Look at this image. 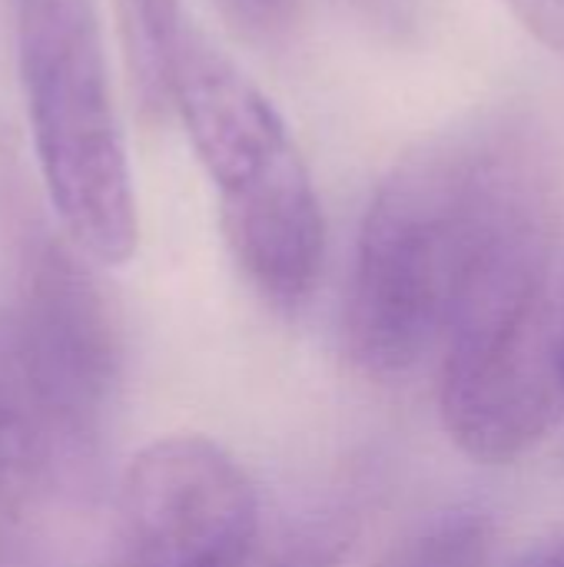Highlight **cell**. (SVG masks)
I'll use <instances>...</instances> for the list:
<instances>
[{
    "label": "cell",
    "mask_w": 564,
    "mask_h": 567,
    "mask_svg": "<svg viewBox=\"0 0 564 567\" xmlns=\"http://www.w3.org/2000/svg\"><path fill=\"white\" fill-rule=\"evenodd\" d=\"M552 223L548 159L522 116H475L412 150L359 229L346 296L352 362L382 382L412 375L499 266L552 246Z\"/></svg>",
    "instance_id": "obj_1"
},
{
    "label": "cell",
    "mask_w": 564,
    "mask_h": 567,
    "mask_svg": "<svg viewBox=\"0 0 564 567\" xmlns=\"http://www.w3.org/2000/svg\"><path fill=\"white\" fill-rule=\"evenodd\" d=\"M166 106L189 133L216 189L226 243L253 289L279 312L302 309L322 276L326 219L273 100L206 33L183 23Z\"/></svg>",
    "instance_id": "obj_2"
},
{
    "label": "cell",
    "mask_w": 564,
    "mask_h": 567,
    "mask_svg": "<svg viewBox=\"0 0 564 567\" xmlns=\"http://www.w3.org/2000/svg\"><path fill=\"white\" fill-rule=\"evenodd\" d=\"M13 50L33 156L66 243L123 266L140 213L96 3L13 0Z\"/></svg>",
    "instance_id": "obj_3"
},
{
    "label": "cell",
    "mask_w": 564,
    "mask_h": 567,
    "mask_svg": "<svg viewBox=\"0 0 564 567\" xmlns=\"http://www.w3.org/2000/svg\"><path fill=\"white\" fill-rule=\"evenodd\" d=\"M562 319L552 246L509 259L465 299L439 349V409L465 455L509 465L558 425Z\"/></svg>",
    "instance_id": "obj_4"
},
{
    "label": "cell",
    "mask_w": 564,
    "mask_h": 567,
    "mask_svg": "<svg viewBox=\"0 0 564 567\" xmlns=\"http://www.w3.org/2000/svg\"><path fill=\"white\" fill-rule=\"evenodd\" d=\"M40 409L73 478L100 449L120 385V336L110 306L73 246L23 236L20 302L10 316Z\"/></svg>",
    "instance_id": "obj_5"
},
{
    "label": "cell",
    "mask_w": 564,
    "mask_h": 567,
    "mask_svg": "<svg viewBox=\"0 0 564 567\" xmlns=\"http://www.w3.org/2000/svg\"><path fill=\"white\" fill-rule=\"evenodd\" d=\"M120 567H219L263 535L256 485L213 439L146 445L120 485Z\"/></svg>",
    "instance_id": "obj_6"
},
{
    "label": "cell",
    "mask_w": 564,
    "mask_h": 567,
    "mask_svg": "<svg viewBox=\"0 0 564 567\" xmlns=\"http://www.w3.org/2000/svg\"><path fill=\"white\" fill-rule=\"evenodd\" d=\"M73 478L30 382L10 316H0V518L43 482Z\"/></svg>",
    "instance_id": "obj_7"
},
{
    "label": "cell",
    "mask_w": 564,
    "mask_h": 567,
    "mask_svg": "<svg viewBox=\"0 0 564 567\" xmlns=\"http://www.w3.org/2000/svg\"><path fill=\"white\" fill-rule=\"evenodd\" d=\"M126 37V60L143 106H166V70L183 30L180 0H116Z\"/></svg>",
    "instance_id": "obj_8"
},
{
    "label": "cell",
    "mask_w": 564,
    "mask_h": 567,
    "mask_svg": "<svg viewBox=\"0 0 564 567\" xmlns=\"http://www.w3.org/2000/svg\"><path fill=\"white\" fill-rule=\"evenodd\" d=\"M352 545V528L339 515L306 518L266 532L233 561L219 567H336Z\"/></svg>",
    "instance_id": "obj_9"
},
{
    "label": "cell",
    "mask_w": 564,
    "mask_h": 567,
    "mask_svg": "<svg viewBox=\"0 0 564 567\" xmlns=\"http://www.w3.org/2000/svg\"><path fill=\"white\" fill-rule=\"evenodd\" d=\"M492 525L479 512H449L406 542L386 567H492Z\"/></svg>",
    "instance_id": "obj_10"
},
{
    "label": "cell",
    "mask_w": 564,
    "mask_h": 567,
    "mask_svg": "<svg viewBox=\"0 0 564 567\" xmlns=\"http://www.w3.org/2000/svg\"><path fill=\"white\" fill-rule=\"evenodd\" d=\"M229 20L253 40H279L299 17V0H219Z\"/></svg>",
    "instance_id": "obj_11"
},
{
    "label": "cell",
    "mask_w": 564,
    "mask_h": 567,
    "mask_svg": "<svg viewBox=\"0 0 564 567\" xmlns=\"http://www.w3.org/2000/svg\"><path fill=\"white\" fill-rule=\"evenodd\" d=\"M512 3L519 17H525V23L545 37V43L564 53V0H512Z\"/></svg>",
    "instance_id": "obj_12"
},
{
    "label": "cell",
    "mask_w": 564,
    "mask_h": 567,
    "mask_svg": "<svg viewBox=\"0 0 564 567\" xmlns=\"http://www.w3.org/2000/svg\"><path fill=\"white\" fill-rule=\"evenodd\" d=\"M512 567H564V532L542 542L539 548H532L522 561H515Z\"/></svg>",
    "instance_id": "obj_13"
},
{
    "label": "cell",
    "mask_w": 564,
    "mask_h": 567,
    "mask_svg": "<svg viewBox=\"0 0 564 567\" xmlns=\"http://www.w3.org/2000/svg\"><path fill=\"white\" fill-rule=\"evenodd\" d=\"M558 365H562V385H564V319H562V352H558Z\"/></svg>",
    "instance_id": "obj_14"
}]
</instances>
